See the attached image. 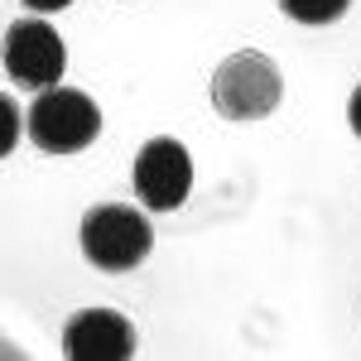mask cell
<instances>
[{"label": "cell", "instance_id": "6", "mask_svg": "<svg viewBox=\"0 0 361 361\" xmlns=\"http://www.w3.org/2000/svg\"><path fill=\"white\" fill-rule=\"evenodd\" d=\"M68 361H130L135 357V323L116 308H82L63 323Z\"/></svg>", "mask_w": 361, "mask_h": 361}, {"label": "cell", "instance_id": "5", "mask_svg": "<svg viewBox=\"0 0 361 361\" xmlns=\"http://www.w3.org/2000/svg\"><path fill=\"white\" fill-rule=\"evenodd\" d=\"M130 183H135V197L149 212H173V207H183V197L193 188V159L178 140L159 135L135 154Z\"/></svg>", "mask_w": 361, "mask_h": 361}, {"label": "cell", "instance_id": "7", "mask_svg": "<svg viewBox=\"0 0 361 361\" xmlns=\"http://www.w3.org/2000/svg\"><path fill=\"white\" fill-rule=\"evenodd\" d=\"M347 5L352 0H279V10L299 25H333V20L347 15Z\"/></svg>", "mask_w": 361, "mask_h": 361}, {"label": "cell", "instance_id": "2", "mask_svg": "<svg viewBox=\"0 0 361 361\" xmlns=\"http://www.w3.org/2000/svg\"><path fill=\"white\" fill-rule=\"evenodd\" d=\"M284 97V78H279L275 58L241 49V54L222 58V68L212 73V106L226 121H260L270 116Z\"/></svg>", "mask_w": 361, "mask_h": 361}, {"label": "cell", "instance_id": "9", "mask_svg": "<svg viewBox=\"0 0 361 361\" xmlns=\"http://www.w3.org/2000/svg\"><path fill=\"white\" fill-rule=\"evenodd\" d=\"M347 121H352V130L361 135V82H357V92H352V102H347Z\"/></svg>", "mask_w": 361, "mask_h": 361}, {"label": "cell", "instance_id": "4", "mask_svg": "<svg viewBox=\"0 0 361 361\" xmlns=\"http://www.w3.org/2000/svg\"><path fill=\"white\" fill-rule=\"evenodd\" d=\"M68 68V49H63V34L44 20H15L5 29V73L29 92H49L58 87Z\"/></svg>", "mask_w": 361, "mask_h": 361}, {"label": "cell", "instance_id": "1", "mask_svg": "<svg viewBox=\"0 0 361 361\" xmlns=\"http://www.w3.org/2000/svg\"><path fill=\"white\" fill-rule=\"evenodd\" d=\"M154 246V226L149 217L130 202H97L82 217V255L97 270H135Z\"/></svg>", "mask_w": 361, "mask_h": 361}, {"label": "cell", "instance_id": "3", "mask_svg": "<svg viewBox=\"0 0 361 361\" xmlns=\"http://www.w3.org/2000/svg\"><path fill=\"white\" fill-rule=\"evenodd\" d=\"M102 135V111L78 87H49L29 106V140L44 154H78Z\"/></svg>", "mask_w": 361, "mask_h": 361}, {"label": "cell", "instance_id": "8", "mask_svg": "<svg viewBox=\"0 0 361 361\" xmlns=\"http://www.w3.org/2000/svg\"><path fill=\"white\" fill-rule=\"evenodd\" d=\"M25 5L34 10V15H58V10H68L73 0H25Z\"/></svg>", "mask_w": 361, "mask_h": 361}]
</instances>
